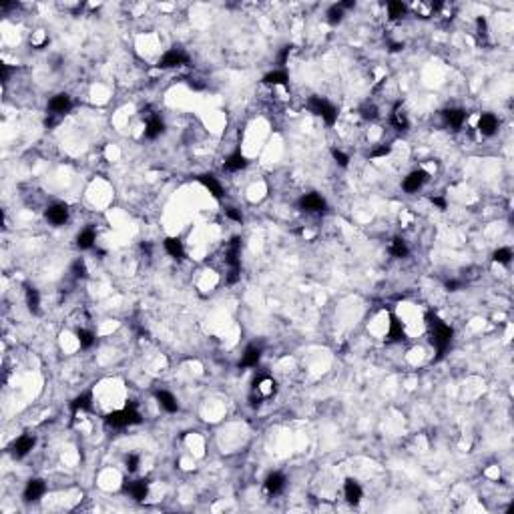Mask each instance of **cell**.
I'll return each instance as SVG.
<instances>
[{
	"mask_svg": "<svg viewBox=\"0 0 514 514\" xmlns=\"http://www.w3.org/2000/svg\"><path fill=\"white\" fill-rule=\"evenodd\" d=\"M307 109L313 114L322 116L328 125H334V123L338 121V109H336L332 103H328L326 99H322V97H311V99L307 101Z\"/></svg>",
	"mask_w": 514,
	"mask_h": 514,
	"instance_id": "4",
	"label": "cell"
},
{
	"mask_svg": "<svg viewBox=\"0 0 514 514\" xmlns=\"http://www.w3.org/2000/svg\"><path fill=\"white\" fill-rule=\"evenodd\" d=\"M26 303H28V309L32 313H38V305H41V293L36 287H26Z\"/></svg>",
	"mask_w": 514,
	"mask_h": 514,
	"instance_id": "26",
	"label": "cell"
},
{
	"mask_svg": "<svg viewBox=\"0 0 514 514\" xmlns=\"http://www.w3.org/2000/svg\"><path fill=\"white\" fill-rule=\"evenodd\" d=\"M286 486V476L282 472H271L267 478H265V490L269 494H280Z\"/></svg>",
	"mask_w": 514,
	"mask_h": 514,
	"instance_id": "15",
	"label": "cell"
},
{
	"mask_svg": "<svg viewBox=\"0 0 514 514\" xmlns=\"http://www.w3.org/2000/svg\"><path fill=\"white\" fill-rule=\"evenodd\" d=\"M123 488H125V492H129L137 502H143V500L147 498V494H149V482H147V480H135V482L125 480Z\"/></svg>",
	"mask_w": 514,
	"mask_h": 514,
	"instance_id": "7",
	"label": "cell"
},
{
	"mask_svg": "<svg viewBox=\"0 0 514 514\" xmlns=\"http://www.w3.org/2000/svg\"><path fill=\"white\" fill-rule=\"evenodd\" d=\"M0 72H2V85H6V81H8V66L6 64H0Z\"/></svg>",
	"mask_w": 514,
	"mask_h": 514,
	"instance_id": "41",
	"label": "cell"
},
{
	"mask_svg": "<svg viewBox=\"0 0 514 514\" xmlns=\"http://www.w3.org/2000/svg\"><path fill=\"white\" fill-rule=\"evenodd\" d=\"M299 207L303 211H309V213H320L326 209V199L318 193H307L299 199Z\"/></svg>",
	"mask_w": 514,
	"mask_h": 514,
	"instance_id": "6",
	"label": "cell"
},
{
	"mask_svg": "<svg viewBox=\"0 0 514 514\" xmlns=\"http://www.w3.org/2000/svg\"><path fill=\"white\" fill-rule=\"evenodd\" d=\"M342 18H343V8L340 4H334V6L328 8V20H330V24H340Z\"/></svg>",
	"mask_w": 514,
	"mask_h": 514,
	"instance_id": "29",
	"label": "cell"
},
{
	"mask_svg": "<svg viewBox=\"0 0 514 514\" xmlns=\"http://www.w3.org/2000/svg\"><path fill=\"white\" fill-rule=\"evenodd\" d=\"M47 219H49L53 225H62V223L68 219V207L62 205V203L51 205V207L47 209Z\"/></svg>",
	"mask_w": 514,
	"mask_h": 514,
	"instance_id": "11",
	"label": "cell"
},
{
	"mask_svg": "<svg viewBox=\"0 0 514 514\" xmlns=\"http://www.w3.org/2000/svg\"><path fill=\"white\" fill-rule=\"evenodd\" d=\"M227 217H229V219H233V221H237V223H241V221H243L241 213H239V211H235L233 207H231V209H227Z\"/></svg>",
	"mask_w": 514,
	"mask_h": 514,
	"instance_id": "39",
	"label": "cell"
},
{
	"mask_svg": "<svg viewBox=\"0 0 514 514\" xmlns=\"http://www.w3.org/2000/svg\"><path fill=\"white\" fill-rule=\"evenodd\" d=\"M91 402H93L91 392H83L81 396H76L74 400L70 402V410H72L74 414L81 412V410H89V408H91Z\"/></svg>",
	"mask_w": 514,
	"mask_h": 514,
	"instance_id": "24",
	"label": "cell"
},
{
	"mask_svg": "<svg viewBox=\"0 0 514 514\" xmlns=\"http://www.w3.org/2000/svg\"><path fill=\"white\" fill-rule=\"evenodd\" d=\"M392 125H394L396 129H400V131H406V129H408V118H406V114L400 113V111H394V113H392Z\"/></svg>",
	"mask_w": 514,
	"mask_h": 514,
	"instance_id": "33",
	"label": "cell"
},
{
	"mask_svg": "<svg viewBox=\"0 0 514 514\" xmlns=\"http://www.w3.org/2000/svg\"><path fill=\"white\" fill-rule=\"evenodd\" d=\"M239 255H241V239H239V237H233V239L229 241L227 253H225V261H227V265L231 267L229 278H227L229 284H235L237 278H239V269H241V259H239Z\"/></svg>",
	"mask_w": 514,
	"mask_h": 514,
	"instance_id": "3",
	"label": "cell"
},
{
	"mask_svg": "<svg viewBox=\"0 0 514 514\" xmlns=\"http://www.w3.org/2000/svg\"><path fill=\"white\" fill-rule=\"evenodd\" d=\"M362 116L364 118H376L378 116V109L374 105H364L362 107Z\"/></svg>",
	"mask_w": 514,
	"mask_h": 514,
	"instance_id": "35",
	"label": "cell"
},
{
	"mask_svg": "<svg viewBox=\"0 0 514 514\" xmlns=\"http://www.w3.org/2000/svg\"><path fill=\"white\" fill-rule=\"evenodd\" d=\"M93 243H95V231L93 229H85L76 235V247L78 249H89V247H93Z\"/></svg>",
	"mask_w": 514,
	"mask_h": 514,
	"instance_id": "25",
	"label": "cell"
},
{
	"mask_svg": "<svg viewBox=\"0 0 514 514\" xmlns=\"http://www.w3.org/2000/svg\"><path fill=\"white\" fill-rule=\"evenodd\" d=\"M165 249H167V253L175 257V259H181L183 255H185V249H183V243L177 239V237H167L165 239Z\"/></svg>",
	"mask_w": 514,
	"mask_h": 514,
	"instance_id": "21",
	"label": "cell"
},
{
	"mask_svg": "<svg viewBox=\"0 0 514 514\" xmlns=\"http://www.w3.org/2000/svg\"><path fill=\"white\" fill-rule=\"evenodd\" d=\"M163 131H165V123H163L157 114H153V116L147 118V125H145V137H147V139H157Z\"/></svg>",
	"mask_w": 514,
	"mask_h": 514,
	"instance_id": "16",
	"label": "cell"
},
{
	"mask_svg": "<svg viewBox=\"0 0 514 514\" xmlns=\"http://www.w3.org/2000/svg\"><path fill=\"white\" fill-rule=\"evenodd\" d=\"M139 468V456L137 454H129L127 456V470L129 472H135Z\"/></svg>",
	"mask_w": 514,
	"mask_h": 514,
	"instance_id": "36",
	"label": "cell"
},
{
	"mask_svg": "<svg viewBox=\"0 0 514 514\" xmlns=\"http://www.w3.org/2000/svg\"><path fill=\"white\" fill-rule=\"evenodd\" d=\"M426 324H428V332H430V342L436 347L438 358H442L444 351L448 349L450 342H452L454 332H452L450 326H446V324H444L436 313H432V311L426 313Z\"/></svg>",
	"mask_w": 514,
	"mask_h": 514,
	"instance_id": "1",
	"label": "cell"
},
{
	"mask_svg": "<svg viewBox=\"0 0 514 514\" xmlns=\"http://www.w3.org/2000/svg\"><path fill=\"white\" fill-rule=\"evenodd\" d=\"M155 398L157 402L161 404V408H165L167 412H177L179 410V404L175 400V396H173L171 392H167V390H159V392H155Z\"/></svg>",
	"mask_w": 514,
	"mask_h": 514,
	"instance_id": "18",
	"label": "cell"
},
{
	"mask_svg": "<svg viewBox=\"0 0 514 514\" xmlns=\"http://www.w3.org/2000/svg\"><path fill=\"white\" fill-rule=\"evenodd\" d=\"M343 492H345V500L351 502V504H358L362 500V486L353 480V478H347L345 480V486H343Z\"/></svg>",
	"mask_w": 514,
	"mask_h": 514,
	"instance_id": "17",
	"label": "cell"
},
{
	"mask_svg": "<svg viewBox=\"0 0 514 514\" xmlns=\"http://www.w3.org/2000/svg\"><path fill=\"white\" fill-rule=\"evenodd\" d=\"M105 424L113 426V428H125V426H131V424H141V414L137 410V404L129 402L123 410H116V412L107 414Z\"/></svg>",
	"mask_w": 514,
	"mask_h": 514,
	"instance_id": "2",
	"label": "cell"
},
{
	"mask_svg": "<svg viewBox=\"0 0 514 514\" xmlns=\"http://www.w3.org/2000/svg\"><path fill=\"white\" fill-rule=\"evenodd\" d=\"M400 49H404V45H392V49H390V51H392V53H396V51H400Z\"/></svg>",
	"mask_w": 514,
	"mask_h": 514,
	"instance_id": "45",
	"label": "cell"
},
{
	"mask_svg": "<svg viewBox=\"0 0 514 514\" xmlns=\"http://www.w3.org/2000/svg\"><path fill=\"white\" fill-rule=\"evenodd\" d=\"M34 444H36L34 436L24 434V436H20L18 440H14V444L10 446V452H12V456L14 458H22V456H26V454L34 448Z\"/></svg>",
	"mask_w": 514,
	"mask_h": 514,
	"instance_id": "8",
	"label": "cell"
},
{
	"mask_svg": "<svg viewBox=\"0 0 514 514\" xmlns=\"http://www.w3.org/2000/svg\"><path fill=\"white\" fill-rule=\"evenodd\" d=\"M70 271H72L74 278H85V275H87V265H85V261L76 259V261L70 265Z\"/></svg>",
	"mask_w": 514,
	"mask_h": 514,
	"instance_id": "34",
	"label": "cell"
},
{
	"mask_svg": "<svg viewBox=\"0 0 514 514\" xmlns=\"http://www.w3.org/2000/svg\"><path fill=\"white\" fill-rule=\"evenodd\" d=\"M388 12H390V18H402L406 14V6L402 2H388Z\"/></svg>",
	"mask_w": 514,
	"mask_h": 514,
	"instance_id": "32",
	"label": "cell"
},
{
	"mask_svg": "<svg viewBox=\"0 0 514 514\" xmlns=\"http://www.w3.org/2000/svg\"><path fill=\"white\" fill-rule=\"evenodd\" d=\"M289 53H291V47H284V49H282V53H280V57H278L280 64H286L287 57H289Z\"/></svg>",
	"mask_w": 514,
	"mask_h": 514,
	"instance_id": "40",
	"label": "cell"
},
{
	"mask_svg": "<svg viewBox=\"0 0 514 514\" xmlns=\"http://www.w3.org/2000/svg\"><path fill=\"white\" fill-rule=\"evenodd\" d=\"M494 261L502 263V265H508L512 261V249L510 247H500L494 251Z\"/></svg>",
	"mask_w": 514,
	"mask_h": 514,
	"instance_id": "28",
	"label": "cell"
},
{
	"mask_svg": "<svg viewBox=\"0 0 514 514\" xmlns=\"http://www.w3.org/2000/svg\"><path fill=\"white\" fill-rule=\"evenodd\" d=\"M458 286H460L458 282H448V284H446V287H448L450 291H456V287H458Z\"/></svg>",
	"mask_w": 514,
	"mask_h": 514,
	"instance_id": "44",
	"label": "cell"
},
{
	"mask_svg": "<svg viewBox=\"0 0 514 514\" xmlns=\"http://www.w3.org/2000/svg\"><path fill=\"white\" fill-rule=\"evenodd\" d=\"M496 129H498V118H496L494 114L492 113L480 114V118H478V131H480L482 135L490 137V135L496 133Z\"/></svg>",
	"mask_w": 514,
	"mask_h": 514,
	"instance_id": "13",
	"label": "cell"
},
{
	"mask_svg": "<svg viewBox=\"0 0 514 514\" xmlns=\"http://www.w3.org/2000/svg\"><path fill=\"white\" fill-rule=\"evenodd\" d=\"M390 253L394 255V257H406L408 255V247H406V243L402 241V239H394L392 241V245H390Z\"/></svg>",
	"mask_w": 514,
	"mask_h": 514,
	"instance_id": "30",
	"label": "cell"
},
{
	"mask_svg": "<svg viewBox=\"0 0 514 514\" xmlns=\"http://www.w3.org/2000/svg\"><path fill=\"white\" fill-rule=\"evenodd\" d=\"M245 167H247V159H245L239 151L233 153L227 161H225V169H227V171H241V169H245Z\"/></svg>",
	"mask_w": 514,
	"mask_h": 514,
	"instance_id": "23",
	"label": "cell"
},
{
	"mask_svg": "<svg viewBox=\"0 0 514 514\" xmlns=\"http://www.w3.org/2000/svg\"><path fill=\"white\" fill-rule=\"evenodd\" d=\"M76 336H78V343H81V347H91L93 343H95V334L93 332H89V330H78L76 332Z\"/></svg>",
	"mask_w": 514,
	"mask_h": 514,
	"instance_id": "31",
	"label": "cell"
},
{
	"mask_svg": "<svg viewBox=\"0 0 514 514\" xmlns=\"http://www.w3.org/2000/svg\"><path fill=\"white\" fill-rule=\"evenodd\" d=\"M70 105H72V103H70V97H68L66 93H60V95L51 99L49 111H51V114H64V113H68Z\"/></svg>",
	"mask_w": 514,
	"mask_h": 514,
	"instance_id": "12",
	"label": "cell"
},
{
	"mask_svg": "<svg viewBox=\"0 0 514 514\" xmlns=\"http://www.w3.org/2000/svg\"><path fill=\"white\" fill-rule=\"evenodd\" d=\"M189 62V57L181 51V49H171V51H167L161 60H159V66L161 68H173V66H183V64H187Z\"/></svg>",
	"mask_w": 514,
	"mask_h": 514,
	"instance_id": "5",
	"label": "cell"
},
{
	"mask_svg": "<svg viewBox=\"0 0 514 514\" xmlns=\"http://www.w3.org/2000/svg\"><path fill=\"white\" fill-rule=\"evenodd\" d=\"M390 151H392V147H390V145H384V147H380V149L372 151V157H384V155H388Z\"/></svg>",
	"mask_w": 514,
	"mask_h": 514,
	"instance_id": "38",
	"label": "cell"
},
{
	"mask_svg": "<svg viewBox=\"0 0 514 514\" xmlns=\"http://www.w3.org/2000/svg\"><path fill=\"white\" fill-rule=\"evenodd\" d=\"M45 492H47V484H45L43 480L34 478V480H30V482L26 484V488H24V500H26V502H34V500H38Z\"/></svg>",
	"mask_w": 514,
	"mask_h": 514,
	"instance_id": "10",
	"label": "cell"
},
{
	"mask_svg": "<svg viewBox=\"0 0 514 514\" xmlns=\"http://www.w3.org/2000/svg\"><path fill=\"white\" fill-rule=\"evenodd\" d=\"M259 360H261V347L259 345H247L239 366L241 368H255L259 364Z\"/></svg>",
	"mask_w": 514,
	"mask_h": 514,
	"instance_id": "14",
	"label": "cell"
},
{
	"mask_svg": "<svg viewBox=\"0 0 514 514\" xmlns=\"http://www.w3.org/2000/svg\"><path fill=\"white\" fill-rule=\"evenodd\" d=\"M444 121L452 127V129H460L462 127V123L466 121V113L462 111V109H448V111H444Z\"/></svg>",
	"mask_w": 514,
	"mask_h": 514,
	"instance_id": "20",
	"label": "cell"
},
{
	"mask_svg": "<svg viewBox=\"0 0 514 514\" xmlns=\"http://www.w3.org/2000/svg\"><path fill=\"white\" fill-rule=\"evenodd\" d=\"M432 203H434V205H438L440 209H446V201H444L442 197H434V199H432Z\"/></svg>",
	"mask_w": 514,
	"mask_h": 514,
	"instance_id": "42",
	"label": "cell"
},
{
	"mask_svg": "<svg viewBox=\"0 0 514 514\" xmlns=\"http://www.w3.org/2000/svg\"><path fill=\"white\" fill-rule=\"evenodd\" d=\"M199 181H201V185L205 187V189H209V193L213 195V197H221L223 195V189H221V185H219V181L213 177V175H199Z\"/></svg>",
	"mask_w": 514,
	"mask_h": 514,
	"instance_id": "19",
	"label": "cell"
},
{
	"mask_svg": "<svg viewBox=\"0 0 514 514\" xmlns=\"http://www.w3.org/2000/svg\"><path fill=\"white\" fill-rule=\"evenodd\" d=\"M332 155H334V159H336L342 167H347V161H349V159H347V155H343L342 151H338V149H334V151H332Z\"/></svg>",
	"mask_w": 514,
	"mask_h": 514,
	"instance_id": "37",
	"label": "cell"
},
{
	"mask_svg": "<svg viewBox=\"0 0 514 514\" xmlns=\"http://www.w3.org/2000/svg\"><path fill=\"white\" fill-rule=\"evenodd\" d=\"M353 4H355L353 0H345V2H340V6H342V8H351Z\"/></svg>",
	"mask_w": 514,
	"mask_h": 514,
	"instance_id": "43",
	"label": "cell"
},
{
	"mask_svg": "<svg viewBox=\"0 0 514 514\" xmlns=\"http://www.w3.org/2000/svg\"><path fill=\"white\" fill-rule=\"evenodd\" d=\"M388 338H390V342H402V340H404V328H402V322L396 315H390V332H388Z\"/></svg>",
	"mask_w": 514,
	"mask_h": 514,
	"instance_id": "22",
	"label": "cell"
},
{
	"mask_svg": "<svg viewBox=\"0 0 514 514\" xmlns=\"http://www.w3.org/2000/svg\"><path fill=\"white\" fill-rule=\"evenodd\" d=\"M426 181H428V173L426 171H412L406 179H404L402 187H404V191L414 193V191H418Z\"/></svg>",
	"mask_w": 514,
	"mask_h": 514,
	"instance_id": "9",
	"label": "cell"
},
{
	"mask_svg": "<svg viewBox=\"0 0 514 514\" xmlns=\"http://www.w3.org/2000/svg\"><path fill=\"white\" fill-rule=\"evenodd\" d=\"M287 74L286 70H273V72H267L263 76V83L265 85H287Z\"/></svg>",
	"mask_w": 514,
	"mask_h": 514,
	"instance_id": "27",
	"label": "cell"
}]
</instances>
